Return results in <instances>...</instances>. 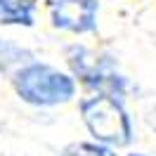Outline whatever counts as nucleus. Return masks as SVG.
<instances>
[{
    "mask_svg": "<svg viewBox=\"0 0 156 156\" xmlns=\"http://www.w3.org/2000/svg\"><path fill=\"white\" fill-rule=\"evenodd\" d=\"M10 85L21 104L31 109H59L78 99V80L69 69L31 59L10 73Z\"/></svg>",
    "mask_w": 156,
    "mask_h": 156,
    "instance_id": "obj_1",
    "label": "nucleus"
},
{
    "mask_svg": "<svg viewBox=\"0 0 156 156\" xmlns=\"http://www.w3.org/2000/svg\"><path fill=\"white\" fill-rule=\"evenodd\" d=\"M31 59H33L31 50H26L24 45L14 43V40L0 38V66H2V73H12L17 66L26 64Z\"/></svg>",
    "mask_w": 156,
    "mask_h": 156,
    "instance_id": "obj_6",
    "label": "nucleus"
},
{
    "mask_svg": "<svg viewBox=\"0 0 156 156\" xmlns=\"http://www.w3.org/2000/svg\"><path fill=\"white\" fill-rule=\"evenodd\" d=\"M59 156H118V154H116V149L90 140V142H71V144H66L59 151Z\"/></svg>",
    "mask_w": 156,
    "mask_h": 156,
    "instance_id": "obj_7",
    "label": "nucleus"
},
{
    "mask_svg": "<svg viewBox=\"0 0 156 156\" xmlns=\"http://www.w3.org/2000/svg\"><path fill=\"white\" fill-rule=\"evenodd\" d=\"M64 62L71 76L78 80V85H83L88 92H104V95L128 99L133 83L128 80L126 73H121L116 55L95 50L76 40L64 48Z\"/></svg>",
    "mask_w": 156,
    "mask_h": 156,
    "instance_id": "obj_3",
    "label": "nucleus"
},
{
    "mask_svg": "<svg viewBox=\"0 0 156 156\" xmlns=\"http://www.w3.org/2000/svg\"><path fill=\"white\" fill-rule=\"evenodd\" d=\"M78 116L88 130V135L111 149H126L137 140L135 118L128 109L126 99L104 95V92H88L78 99Z\"/></svg>",
    "mask_w": 156,
    "mask_h": 156,
    "instance_id": "obj_2",
    "label": "nucleus"
},
{
    "mask_svg": "<svg viewBox=\"0 0 156 156\" xmlns=\"http://www.w3.org/2000/svg\"><path fill=\"white\" fill-rule=\"evenodd\" d=\"M126 156H151V154H147V151H137V149H130Z\"/></svg>",
    "mask_w": 156,
    "mask_h": 156,
    "instance_id": "obj_8",
    "label": "nucleus"
},
{
    "mask_svg": "<svg viewBox=\"0 0 156 156\" xmlns=\"http://www.w3.org/2000/svg\"><path fill=\"white\" fill-rule=\"evenodd\" d=\"M99 0H50L48 19L55 31L69 36H92L99 29Z\"/></svg>",
    "mask_w": 156,
    "mask_h": 156,
    "instance_id": "obj_4",
    "label": "nucleus"
},
{
    "mask_svg": "<svg viewBox=\"0 0 156 156\" xmlns=\"http://www.w3.org/2000/svg\"><path fill=\"white\" fill-rule=\"evenodd\" d=\"M38 24L36 0H0V26L33 29Z\"/></svg>",
    "mask_w": 156,
    "mask_h": 156,
    "instance_id": "obj_5",
    "label": "nucleus"
}]
</instances>
